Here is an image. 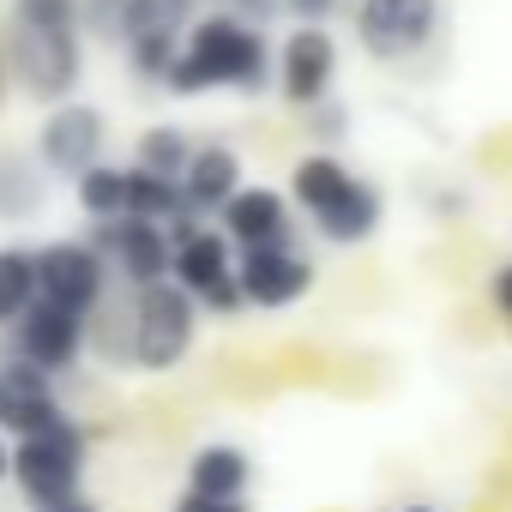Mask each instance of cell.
Returning a JSON list of instances; mask_svg holds the SVG:
<instances>
[{"label": "cell", "instance_id": "cell-1", "mask_svg": "<svg viewBox=\"0 0 512 512\" xmlns=\"http://www.w3.org/2000/svg\"><path fill=\"white\" fill-rule=\"evenodd\" d=\"M163 85L175 97H205V91H266L272 85V49H266V31L247 25L235 13H205L187 25Z\"/></svg>", "mask_w": 512, "mask_h": 512}, {"label": "cell", "instance_id": "cell-2", "mask_svg": "<svg viewBox=\"0 0 512 512\" xmlns=\"http://www.w3.org/2000/svg\"><path fill=\"white\" fill-rule=\"evenodd\" d=\"M290 199L308 211V223L332 241V247H362L380 235L386 223V199L374 181H362L356 169H344L332 151H308L290 169Z\"/></svg>", "mask_w": 512, "mask_h": 512}, {"label": "cell", "instance_id": "cell-3", "mask_svg": "<svg viewBox=\"0 0 512 512\" xmlns=\"http://www.w3.org/2000/svg\"><path fill=\"white\" fill-rule=\"evenodd\" d=\"M121 320H127V356H133V368H145V374L181 368V356L193 350V332H199L193 296L175 290L169 278L133 290V308H127Z\"/></svg>", "mask_w": 512, "mask_h": 512}, {"label": "cell", "instance_id": "cell-4", "mask_svg": "<svg viewBox=\"0 0 512 512\" xmlns=\"http://www.w3.org/2000/svg\"><path fill=\"white\" fill-rule=\"evenodd\" d=\"M7 55V79L25 85V97L37 103H73L79 91V73H85V49H79V31H49V25H19L13 19V43L0 49Z\"/></svg>", "mask_w": 512, "mask_h": 512}, {"label": "cell", "instance_id": "cell-5", "mask_svg": "<svg viewBox=\"0 0 512 512\" xmlns=\"http://www.w3.org/2000/svg\"><path fill=\"white\" fill-rule=\"evenodd\" d=\"M7 476H13L37 506L73 500L79 482H85V428L67 416V422H55V428H43V434H25V440L13 446Z\"/></svg>", "mask_w": 512, "mask_h": 512}, {"label": "cell", "instance_id": "cell-6", "mask_svg": "<svg viewBox=\"0 0 512 512\" xmlns=\"http://www.w3.org/2000/svg\"><path fill=\"white\" fill-rule=\"evenodd\" d=\"M169 284L193 296V308L211 314H241V290H235V247L223 241V229H181L169 235Z\"/></svg>", "mask_w": 512, "mask_h": 512}, {"label": "cell", "instance_id": "cell-7", "mask_svg": "<svg viewBox=\"0 0 512 512\" xmlns=\"http://www.w3.org/2000/svg\"><path fill=\"white\" fill-rule=\"evenodd\" d=\"M37 260V302H55L67 314H97L109 296V266L91 241H49L31 253Z\"/></svg>", "mask_w": 512, "mask_h": 512}, {"label": "cell", "instance_id": "cell-8", "mask_svg": "<svg viewBox=\"0 0 512 512\" xmlns=\"http://www.w3.org/2000/svg\"><path fill=\"white\" fill-rule=\"evenodd\" d=\"M187 25H193V0H127L115 43L127 49V61H133L139 79L163 85V73H169V61H175Z\"/></svg>", "mask_w": 512, "mask_h": 512}, {"label": "cell", "instance_id": "cell-9", "mask_svg": "<svg viewBox=\"0 0 512 512\" xmlns=\"http://www.w3.org/2000/svg\"><path fill=\"white\" fill-rule=\"evenodd\" d=\"M235 290H241V308H296L308 290H314V260L296 247V241H278V247H241L235 260Z\"/></svg>", "mask_w": 512, "mask_h": 512}, {"label": "cell", "instance_id": "cell-10", "mask_svg": "<svg viewBox=\"0 0 512 512\" xmlns=\"http://www.w3.org/2000/svg\"><path fill=\"white\" fill-rule=\"evenodd\" d=\"M440 31V0H356V43L374 61H410Z\"/></svg>", "mask_w": 512, "mask_h": 512}, {"label": "cell", "instance_id": "cell-11", "mask_svg": "<svg viewBox=\"0 0 512 512\" xmlns=\"http://www.w3.org/2000/svg\"><path fill=\"white\" fill-rule=\"evenodd\" d=\"M97 253L109 278H121L127 290H145V284H163L169 278V229L163 223H145V217H109L85 235Z\"/></svg>", "mask_w": 512, "mask_h": 512}, {"label": "cell", "instance_id": "cell-12", "mask_svg": "<svg viewBox=\"0 0 512 512\" xmlns=\"http://www.w3.org/2000/svg\"><path fill=\"white\" fill-rule=\"evenodd\" d=\"M13 356L25 362V368H37V374H67L79 356H85V338H91V320L85 314H67V308H55V302H31L13 326Z\"/></svg>", "mask_w": 512, "mask_h": 512}, {"label": "cell", "instance_id": "cell-13", "mask_svg": "<svg viewBox=\"0 0 512 512\" xmlns=\"http://www.w3.org/2000/svg\"><path fill=\"white\" fill-rule=\"evenodd\" d=\"M103 139H109L103 109H91V103H55L49 121H43V133H37V163H43V175L79 181L91 163H103Z\"/></svg>", "mask_w": 512, "mask_h": 512}, {"label": "cell", "instance_id": "cell-14", "mask_svg": "<svg viewBox=\"0 0 512 512\" xmlns=\"http://www.w3.org/2000/svg\"><path fill=\"white\" fill-rule=\"evenodd\" d=\"M272 79H278L284 103H296V109L326 103L332 79H338V43H332V31H320V25L290 31L284 49H278V61H272Z\"/></svg>", "mask_w": 512, "mask_h": 512}, {"label": "cell", "instance_id": "cell-15", "mask_svg": "<svg viewBox=\"0 0 512 512\" xmlns=\"http://www.w3.org/2000/svg\"><path fill=\"white\" fill-rule=\"evenodd\" d=\"M55 422H67V404L55 398V380L25 368L19 356H7L0 362V428L25 440V434H43Z\"/></svg>", "mask_w": 512, "mask_h": 512}, {"label": "cell", "instance_id": "cell-16", "mask_svg": "<svg viewBox=\"0 0 512 512\" xmlns=\"http://www.w3.org/2000/svg\"><path fill=\"white\" fill-rule=\"evenodd\" d=\"M217 223H223L229 247H278V241H290V199L278 187H247L241 181L229 193V205L217 211Z\"/></svg>", "mask_w": 512, "mask_h": 512}, {"label": "cell", "instance_id": "cell-17", "mask_svg": "<svg viewBox=\"0 0 512 512\" xmlns=\"http://www.w3.org/2000/svg\"><path fill=\"white\" fill-rule=\"evenodd\" d=\"M181 205L193 211V217H217L223 205H229V193L241 187V157H235V145H193V157H187V169H181Z\"/></svg>", "mask_w": 512, "mask_h": 512}, {"label": "cell", "instance_id": "cell-18", "mask_svg": "<svg viewBox=\"0 0 512 512\" xmlns=\"http://www.w3.org/2000/svg\"><path fill=\"white\" fill-rule=\"evenodd\" d=\"M247 482H253V458L229 440H211L187 458V488L193 494H211V500H247Z\"/></svg>", "mask_w": 512, "mask_h": 512}, {"label": "cell", "instance_id": "cell-19", "mask_svg": "<svg viewBox=\"0 0 512 512\" xmlns=\"http://www.w3.org/2000/svg\"><path fill=\"white\" fill-rule=\"evenodd\" d=\"M43 199H49L43 163L7 145V151H0V223H25V217H37Z\"/></svg>", "mask_w": 512, "mask_h": 512}, {"label": "cell", "instance_id": "cell-20", "mask_svg": "<svg viewBox=\"0 0 512 512\" xmlns=\"http://www.w3.org/2000/svg\"><path fill=\"white\" fill-rule=\"evenodd\" d=\"M73 193H79V211H85L91 223L127 217V169H121V163H91V169L73 181Z\"/></svg>", "mask_w": 512, "mask_h": 512}, {"label": "cell", "instance_id": "cell-21", "mask_svg": "<svg viewBox=\"0 0 512 512\" xmlns=\"http://www.w3.org/2000/svg\"><path fill=\"white\" fill-rule=\"evenodd\" d=\"M187 157H193V139L181 127H145L139 133V151H133V169H145L157 181H181Z\"/></svg>", "mask_w": 512, "mask_h": 512}, {"label": "cell", "instance_id": "cell-22", "mask_svg": "<svg viewBox=\"0 0 512 512\" xmlns=\"http://www.w3.org/2000/svg\"><path fill=\"white\" fill-rule=\"evenodd\" d=\"M37 302V260L31 247H0V326H13Z\"/></svg>", "mask_w": 512, "mask_h": 512}, {"label": "cell", "instance_id": "cell-23", "mask_svg": "<svg viewBox=\"0 0 512 512\" xmlns=\"http://www.w3.org/2000/svg\"><path fill=\"white\" fill-rule=\"evenodd\" d=\"M19 25H49V31H79V0H13Z\"/></svg>", "mask_w": 512, "mask_h": 512}, {"label": "cell", "instance_id": "cell-24", "mask_svg": "<svg viewBox=\"0 0 512 512\" xmlns=\"http://www.w3.org/2000/svg\"><path fill=\"white\" fill-rule=\"evenodd\" d=\"M121 7H127V0H79V25H91L97 37L115 43V31H121Z\"/></svg>", "mask_w": 512, "mask_h": 512}, {"label": "cell", "instance_id": "cell-25", "mask_svg": "<svg viewBox=\"0 0 512 512\" xmlns=\"http://www.w3.org/2000/svg\"><path fill=\"white\" fill-rule=\"evenodd\" d=\"M488 302H494L500 326L512 332V260H506V266H494V278H488Z\"/></svg>", "mask_w": 512, "mask_h": 512}, {"label": "cell", "instance_id": "cell-26", "mask_svg": "<svg viewBox=\"0 0 512 512\" xmlns=\"http://www.w3.org/2000/svg\"><path fill=\"white\" fill-rule=\"evenodd\" d=\"M169 512H247V500H211V494H193V488H187Z\"/></svg>", "mask_w": 512, "mask_h": 512}, {"label": "cell", "instance_id": "cell-27", "mask_svg": "<svg viewBox=\"0 0 512 512\" xmlns=\"http://www.w3.org/2000/svg\"><path fill=\"white\" fill-rule=\"evenodd\" d=\"M314 133H320V139H344V109L314 103Z\"/></svg>", "mask_w": 512, "mask_h": 512}, {"label": "cell", "instance_id": "cell-28", "mask_svg": "<svg viewBox=\"0 0 512 512\" xmlns=\"http://www.w3.org/2000/svg\"><path fill=\"white\" fill-rule=\"evenodd\" d=\"M284 7H290V13H302V19L314 25L320 13H332V7H338V0H284Z\"/></svg>", "mask_w": 512, "mask_h": 512}, {"label": "cell", "instance_id": "cell-29", "mask_svg": "<svg viewBox=\"0 0 512 512\" xmlns=\"http://www.w3.org/2000/svg\"><path fill=\"white\" fill-rule=\"evenodd\" d=\"M37 512H97L85 494H73V500H55V506H37Z\"/></svg>", "mask_w": 512, "mask_h": 512}, {"label": "cell", "instance_id": "cell-30", "mask_svg": "<svg viewBox=\"0 0 512 512\" xmlns=\"http://www.w3.org/2000/svg\"><path fill=\"white\" fill-rule=\"evenodd\" d=\"M398 512H440L434 500H410V506H398Z\"/></svg>", "mask_w": 512, "mask_h": 512}, {"label": "cell", "instance_id": "cell-31", "mask_svg": "<svg viewBox=\"0 0 512 512\" xmlns=\"http://www.w3.org/2000/svg\"><path fill=\"white\" fill-rule=\"evenodd\" d=\"M7 464H13V452H7V440H0V482H7Z\"/></svg>", "mask_w": 512, "mask_h": 512}, {"label": "cell", "instance_id": "cell-32", "mask_svg": "<svg viewBox=\"0 0 512 512\" xmlns=\"http://www.w3.org/2000/svg\"><path fill=\"white\" fill-rule=\"evenodd\" d=\"M0 91H7V55H0Z\"/></svg>", "mask_w": 512, "mask_h": 512}]
</instances>
